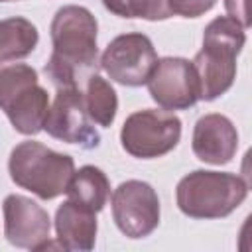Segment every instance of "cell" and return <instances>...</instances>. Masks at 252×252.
<instances>
[{"instance_id": "1", "label": "cell", "mask_w": 252, "mask_h": 252, "mask_svg": "<svg viewBox=\"0 0 252 252\" xmlns=\"http://www.w3.org/2000/svg\"><path fill=\"white\" fill-rule=\"evenodd\" d=\"M49 32L53 51L45 63V75L57 89H81V85L100 67L96 18L89 8L69 4L55 12Z\"/></svg>"}, {"instance_id": "2", "label": "cell", "mask_w": 252, "mask_h": 252, "mask_svg": "<svg viewBox=\"0 0 252 252\" xmlns=\"http://www.w3.org/2000/svg\"><path fill=\"white\" fill-rule=\"evenodd\" d=\"M246 43V28L232 16H217L203 32V47L193 57L199 100L222 96L236 79V57Z\"/></svg>"}, {"instance_id": "3", "label": "cell", "mask_w": 252, "mask_h": 252, "mask_svg": "<svg viewBox=\"0 0 252 252\" xmlns=\"http://www.w3.org/2000/svg\"><path fill=\"white\" fill-rule=\"evenodd\" d=\"M248 195V183L230 171L195 169L179 179L175 201L189 219H224L236 211Z\"/></svg>"}, {"instance_id": "4", "label": "cell", "mask_w": 252, "mask_h": 252, "mask_svg": "<svg viewBox=\"0 0 252 252\" xmlns=\"http://www.w3.org/2000/svg\"><path fill=\"white\" fill-rule=\"evenodd\" d=\"M8 171L18 187L32 191L43 201H51L65 193L75 161L69 154L55 152L35 140H26L10 152Z\"/></svg>"}, {"instance_id": "5", "label": "cell", "mask_w": 252, "mask_h": 252, "mask_svg": "<svg viewBox=\"0 0 252 252\" xmlns=\"http://www.w3.org/2000/svg\"><path fill=\"white\" fill-rule=\"evenodd\" d=\"M0 110L16 132L35 136L43 130L49 94L39 85L37 71L26 63L0 67Z\"/></svg>"}, {"instance_id": "6", "label": "cell", "mask_w": 252, "mask_h": 252, "mask_svg": "<svg viewBox=\"0 0 252 252\" xmlns=\"http://www.w3.org/2000/svg\"><path fill=\"white\" fill-rule=\"evenodd\" d=\"M181 140V120L171 110L144 108L132 112L120 130L126 154L138 159H154L169 154Z\"/></svg>"}, {"instance_id": "7", "label": "cell", "mask_w": 252, "mask_h": 252, "mask_svg": "<svg viewBox=\"0 0 252 252\" xmlns=\"http://www.w3.org/2000/svg\"><path fill=\"white\" fill-rule=\"evenodd\" d=\"M100 69L124 87H142L148 83L158 53L152 39L140 32L116 35L100 55Z\"/></svg>"}, {"instance_id": "8", "label": "cell", "mask_w": 252, "mask_h": 252, "mask_svg": "<svg viewBox=\"0 0 252 252\" xmlns=\"http://www.w3.org/2000/svg\"><path fill=\"white\" fill-rule=\"evenodd\" d=\"M43 130L65 144H77L83 150H93L100 144V134L94 128L85 104V93L79 87L57 89L55 100L47 110Z\"/></svg>"}, {"instance_id": "9", "label": "cell", "mask_w": 252, "mask_h": 252, "mask_svg": "<svg viewBox=\"0 0 252 252\" xmlns=\"http://www.w3.org/2000/svg\"><path fill=\"white\" fill-rule=\"evenodd\" d=\"M112 219L128 238H146L159 224V197L140 179L122 181L112 193Z\"/></svg>"}, {"instance_id": "10", "label": "cell", "mask_w": 252, "mask_h": 252, "mask_svg": "<svg viewBox=\"0 0 252 252\" xmlns=\"http://www.w3.org/2000/svg\"><path fill=\"white\" fill-rule=\"evenodd\" d=\"M146 85L150 96L165 110H185L199 100V81L185 57L158 59Z\"/></svg>"}, {"instance_id": "11", "label": "cell", "mask_w": 252, "mask_h": 252, "mask_svg": "<svg viewBox=\"0 0 252 252\" xmlns=\"http://www.w3.org/2000/svg\"><path fill=\"white\" fill-rule=\"evenodd\" d=\"M4 236L16 248L43 250L49 248L51 219L49 213L24 195H8L2 203Z\"/></svg>"}, {"instance_id": "12", "label": "cell", "mask_w": 252, "mask_h": 252, "mask_svg": "<svg viewBox=\"0 0 252 252\" xmlns=\"http://www.w3.org/2000/svg\"><path fill=\"white\" fill-rule=\"evenodd\" d=\"M191 148L197 159L211 165L228 163L238 150V132L224 114L211 112L195 122Z\"/></svg>"}, {"instance_id": "13", "label": "cell", "mask_w": 252, "mask_h": 252, "mask_svg": "<svg viewBox=\"0 0 252 252\" xmlns=\"http://www.w3.org/2000/svg\"><path fill=\"white\" fill-rule=\"evenodd\" d=\"M96 213L67 199L55 211L57 246L69 252H89L96 242Z\"/></svg>"}, {"instance_id": "14", "label": "cell", "mask_w": 252, "mask_h": 252, "mask_svg": "<svg viewBox=\"0 0 252 252\" xmlns=\"http://www.w3.org/2000/svg\"><path fill=\"white\" fill-rule=\"evenodd\" d=\"M65 193H67V199L94 213H100L110 195V181L100 167L83 165L77 171H73Z\"/></svg>"}, {"instance_id": "15", "label": "cell", "mask_w": 252, "mask_h": 252, "mask_svg": "<svg viewBox=\"0 0 252 252\" xmlns=\"http://www.w3.org/2000/svg\"><path fill=\"white\" fill-rule=\"evenodd\" d=\"M39 41L37 28L22 16L0 20V63L28 57Z\"/></svg>"}, {"instance_id": "16", "label": "cell", "mask_w": 252, "mask_h": 252, "mask_svg": "<svg viewBox=\"0 0 252 252\" xmlns=\"http://www.w3.org/2000/svg\"><path fill=\"white\" fill-rule=\"evenodd\" d=\"M85 104L94 124L108 128L114 122L118 112V96L114 87L98 73H93L85 81Z\"/></svg>"}, {"instance_id": "17", "label": "cell", "mask_w": 252, "mask_h": 252, "mask_svg": "<svg viewBox=\"0 0 252 252\" xmlns=\"http://www.w3.org/2000/svg\"><path fill=\"white\" fill-rule=\"evenodd\" d=\"M104 8L120 18H142L150 22L171 18L167 0H102Z\"/></svg>"}, {"instance_id": "18", "label": "cell", "mask_w": 252, "mask_h": 252, "mask_svg": "<svg viewBox=\"0 0 252 252\" xmlns=\"http://www.w3.org/2000/svg\"><path fill=\"white\" fill-rule=\"evenodd\" d=\"M171 14L183 16V18H199L205 12H209L217 0H167Z\"/></svg>"}, {"instance_id": "19", "label": "cell", "mask_w": 252, "mask_h": 252, "mask_svg": "<svg viewBox=\"0 0 252 252\" xmlns=\"http://www.w3.org/2000/svg\"><path fill=\"white\" fill-rule=\"evenodd\" d=\"M224 8H226L228 16H232L234 20H238L244 28H248V26H250L246 0H224Z\"/></svg>"}, {"instance_id": "20", "label": "cell", "mask_w": 252, "mask_h": 252, "mask_svg": "<svg viewBox=\"0 0 252 252\" xmlns=\"http://www.w3.org/2000/svg\"><path fill=\"white\" fill-rule=\"evenodd\" d=\"M0 2H16V0H0Z\"/></svg>"}]
</instances>
